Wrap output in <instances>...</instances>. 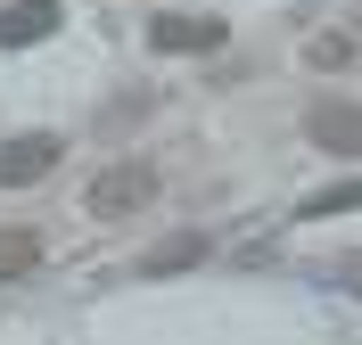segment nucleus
<instances>
[{
	"instance_id": "obj_1",
	"label": "nucleus",
	"mask_w": 362,
	"mask_h": 345,
	"mask_svg": "<svg viewBox=\"0 0 362 345\" xmlns=\"http://www.w3.org/2000/svg\"><path fill=\"white\" fill-rule=\"evenodd\" d=\"M148 198H157V164H140V157L132 164H107V173L83 189V206L99 214V222H124V214H140Z\"/></svg>"
},
{
	"instance_id": "obj_2",
	"label": "nucleus",
	"mask_w": 362,
	"mask_h": 345,
	"mask_svg": "<svg viewBox=\"0 0 362 345\" xmlns=\"http://www.w3.org/2000/svg\"><path fill=\"white\" fill-rule=\"evenodd\" d=\"M58 132H17L8 148H0V189H33V181H49L58 173Z\"/></svg>"
},
{
	"instance_id": "obj_3",
	"label": "nucleus",
	"mask_w": 362,
	"mask_h": 345,
	"mask_svg": "<svg viewBox=\"0 0 362 345\" xmlns=\"http://www.w3.org/2000/svg\"><path fill=\"white\" fill-rule=\"evenodd\" d=\"M58 25H66L58 0H17V8H0V49H33V42H49Z\"/></svg>"
},
{
	"instance_id": "obj_4",
	"label": "nucleus",
	"mask_w": 362,
	"mask_h": 345,
	"mask_svg": "<svg viewBox=\"0 0 362 345\" xmlns=\"http://www.w3.org/2000/svg\"><path fill=\"white\" fill-rule=\"evenodd\" d=\"M223 33H230L223 17H148V49H165V58L173 49H223Z\"/></svg>"
},
{
	"instance_id": "obj_5",
	"label": "nucleus",
	"mask_w": 362,
	"mask_h": 345,
	"mask_svg": "<svg viewBox=\"0 0 362 345\" xmlns=\"http://www.w3.org/2000/svg\"><path fill=\"white\" fill-rule=\"evenodd\" d=\"M305 132H313V148H338V157H354V148H362V107H346V99H321V107L305 115Z\"/></svg>"
},
{
	"instance_id": "obj_6",
	"label": "nucleus",
	"mask_w": 362,
	"mask_h": 345,
	"mask_svg": "<svg viewBox=\"0 0 362 345\" xmlns=\"http://www.w3.org/2000/svg\"><path fill=\"white\" fill-rule=\"evenodd\" d=\"M189 263H206V238L198 230H173V238H157V247L140 255V279H173V272H189Z\"/></svg>"
},
{
	"instance_id": "obj_7",
	"label": "nucleus",
	"mask_w": 362,
	"mask_h": 345,
	"mask_svg": "<svg viewBox=\"0 0 362 345\" xmlns=\"http://www.w3.org/2000/svg\"><path fill=\"white\" fill-rule=\"evenodd\" d=\"M42 263V230H0V279H25Z\"/></svg>"
},
{
	"instance_id": "obj_8",
	"label": "nucleus",
	"mask_w": 362,
	"mask_h": 345,
	"mask_svg": "<svg viewBox=\"0 0 362 345\" xmlns=\"http://www.w3.org/2000/svg\"><path fill=\"white\" fill-rule=\"evenodd\" d=\"M346 206H362V181H338V189H321V198H313L305 214H346Z\"/></svg>"
},
{
	"instance_id": "obj_9",
	"label": "nucleus",
	"mask_w": 362,
	"mask_h": 345,
	"mask_svg": "<svg viewBox=\"0 0 362 345\" xmlns=\"http://www.w3.org/2000/svg\"><path fill=\"white\" fill-rule=\"evenodd\" d=\"M346 58H354V42H346V33H321V42H313V66H346Z\"/></svg>"
}]
</instances>
